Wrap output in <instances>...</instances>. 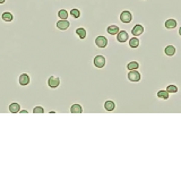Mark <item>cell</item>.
<instances>
[{
  "label": "cell",
  "instance_id": "cell-25",
  "mask_svg": "<svg viewBox=\"0 0 181 181\" xmlns=\"http://www.w3.org/2000/svg\"><path fill=\"white\" fill-rule=\"evenodd\" d=\"M19 112H20V113H26L27 111H26V110H20Z\"/></svg>",
  "mask_w": 181,
  "mask_h": 181
},
{
  "label": "cell",
  "instance_id": "cell-17",
  "mask_svg": "<svg viewBox=\"0 0 181 181\" xmlns=\"http://www.w3.org/2000/svg\"><path fill=\"white\" fill-rule=\"evenodd\" d=\"M104 108H105L107 111H112V110H114L116 104H114V102H112V101H107V102L104 103Z\"/></svg>",
  "mask_w": 181,
  "mask_h": 181
},
{
  "label": "cell",
  "instance_id": "cell-4",
  "mask_svg": "<svg viewBox=\"0 0 181 181\" xmlns=\"http://www.w3.org/2000/svg\"><path fill=\"white\" fill-rule=\"evenodd\" d=\"M95 44L98 48H105L108 45V39L105 36H98L95 39Z\"/></svg>",
  "mask_w": 181,
  "mask_h": 181
},
{
  "label": "cell",
  "instance_id": "cell-24",
  "mask_svg": "<svg viewBox=\"0 0 181 181\" xmlns=\"http://www.w3.org/2000/svg\"><path fill=\"white\" fill-rule=\"evenodd\" d=\"M33 112H34V113H43V112H44V109L42 107H35L33 109Z\"/></svg>",
  "mask_w": 181,
  "mask_h": 181
},
{
  "label": "cell",
  "instance_id": "cell-5",
  "mask_svg": "<svg viewBox=\"0 0 181 181\" xmlns=\"http://www.w3.org/2000/svg\"><path fill=\"white\" fill-rule=\"evenodd\" d=\"M129 39V35L126 31H120V32L117 34V40L120 42V43H125V42L128 41Z\"/></svg>",
  "mask_w": 181,
  "mask_h": 181
},
{
  "label": "cell",
  "instance_id": "cell-13",
  "mask_svg": "<svg viewBox=\"0 0 181 181\" xmlns=\"http://www.w3.org/2000/svg\"><path fill=\"white\" fill-rule=\"evenodd\" d=\"M9 111L11 113H17V112L20 111V105L18 103H11L9 105Z\"/></svg>",
  "mask_w": 181,
  "mask_h": 181
},
{
  "label": "cell",
  "instance_id": "cell-20",
  "mask_svg": "<svg viewBox=\"0 0 181 181\" xmlns=\"http://www.w3.org/2000/svg\"><path fill=\"white\" fill-rule=\"evenodd\" d=\"M169 92L167 91H158V96L160 98H163V100H167L169 98Z\"/></svg>",
  "mask_w": 181,
  "mask_h": 181
},
{
  "label": "cell",
  "instance_id": "cell-11",
  "mask_svg": "<svg viewBox=\"0 0 181 181\" xmlns=\"http://www.w3.org/2000/svg\"><path fill=\"white\" fill-rule=\"evenodd\" d=\"M164 52H165V55L169 57L174 56V53H176V48L173 47V45H167V47L164 49Z\"/></svg>",
  "mask_w": 181,
  "mask_h": 181
},
{
  "label": "cell",
  "instance_id": "cell-6",
  "mask_svg": "<svg viewBox=\"0 0 181 181\" xmlns=\"http://www.w3.org/2000/svg\"><path fill=\"white\" fill-rule=\"evenodd\" d=\"M131 33H133L134 36H139V35H142V34L144 33V27H143V25H140V24L135 25L134 28L131 30Z\"/></svg>",
  "mask_w": 181,
  "mask_h": 181
},
{
  "label": "cell",
  "instance_id": "cell-21",
  "mask_svg": "<svg viewBox=\"0 0 181 181\" xmlns=\"http://www.w3.org/2000/svg\"><path fill=\"white\" fill-rule=\"evenodd\" d=\"M58 16H59V18H60V19H67V18H68V11H67L66 9L59 10Z\"/></svg>",
  "mask_w": 181,
  "mask_h": 181
},
{
  "label": "cell",
  "instance_id": "cell-12",
  "mask_svg": "<svg viewBox=\"0 0 181 181\" xmlns=\"http://www.w3.org/2000/svg\"><path fill=\"white\" fill-rule=\"evenodd\" d=\"M129 45L130 48H133V49H135V48H138V45H139V40H138V37H131L129 40Z\"/></svg>",
  "mask_w": 181,
  "mask_h": 181
},
{
  "label": "cell",
  "instance_id": "cell-27",
  "mask_svg": "<svg viewBox=\"0 0 181 181\" xmlns=\"http://www.w3.org/2000/svg\"><path fill=\"white\" fill-rule=\"evenodd\" d=\"M179 34H180V36H181V27L179 28Z\"/></svg>",
  "mask_w": 181,
  "mask_h": 181
},
{
  "label": "cell",
  "instance_id": "cell-7",
  "mask_svg": "<svg viewBox=\"0 0 181 181\" xmlns=\"http://www.w3.org/2000/svg\"><path fill=\"white\" fill-rule=\"evenodd\" d=\"M59 84H60V79L58 78V77H55V76H51V77L49 78V80H48V85L51 88L58 87Z\"/></svg>",
  "mask_w": 181,
  "mask_h": 181
},
{
  "label": "cell",
  "instance_id": "cell-16",
  "mask_svg": "<svg viewBox=\"0 0 181 181\" xmlns=\"http://www.w3.org/2000/svg\"><path fill=\"white\" fill-rule=\"evenodd\" d=\"M70 112L71 113H82L83 112V109H82V105L79 104H74L70 108Z\"/></svg>",
  "mask_w": 181,
  "mask_h": 181
},
{
  "label": "cell",
  "instance_id": "cell-1",
  "mask_svg": "<svg viewBox=\"0 0 181 181\" xmlns=\"http://www.w3.org/2000/svg\"><path fill=\"white\" fill-rule=\"evenodd\" d=\"M131 19H133V15H131V13L128 11V10H125V11H122L120 14V20L122 23L128 24L131 22Z\"/></svg>",
  "mask_w": 181,
  "mask_h": 181
},
{
  "label": "cell",
  "instance_id": "cell-14",
  "mask_svg": "<svg viewBox=\"0 0 181 181\" xmlns=\"http://www.w3.org/2000/svg\"><path fill=\"white\" fill-rule=\"evenodd\" d=\"M1 18H2V20H5V22H7V23H9V22L13 20V14L9 13V11H5L4 14L1 15Z\"/></svg>",
  "mask_w": 181,
  "mask_h": 181
},
{
  "label": "cell",
  "instance_id": "cell-8",
  "mask_svg": "<svg viewBox=\"0 0 181 181\" xmlns=\"http://www.w3.org/2000/svg\"><path fill=\"white\" fill-rule=\"evenodd\" d=\"M69 25H70V23L67 20V19H61L59 22H57V27L59 28V30H61V31L67 30V28L69 27Z\"/></svg>",
  "mask_w": 181,
  "mask_h": 181
},
{
  "label": "cell",
  "instance_id": "cell-2",
  "mask_svg": "<svg viewBox=\"0 0 181 181\" xmlns=\"http://www.w3.org/2000/svg\"><path fill=\"white\" fill-rule=\"evenodd\" d=\"M128 79H129L130 82H139L140 74L137 70H129V73H128Z\"/></svg>",
  "mask_w": 181,
  "mask_h": 181
},
{
  "label": "cell",
  "instance_id": "cell-26",
  "mask_svg": "<svg viewBox=\"0 0 181 181\" xmlns=\"http://www.w3.org/2000/svg\"><path fill=\"white\" fill-rule=\"evenodd\" d=\"M5 1H6V0H0V4H4Z\"/></svg>",
  "mask_w": 181,
  "mask_h": 181
},
{
  "label": "cell",
  "instance_id": "cell-15",
  "mask_svg": "<svg viewBox=\"0 0 181 181\" xmlns=\"http://www.w3.org/2000/svg\"><path fill=\"white\" fill-rule=\"evenodd\" d=\"M176 19H167L165 22V27L169 28V30H172V28H176Z\"/></svg>",
  "mask_w": 181,
  "mask_h": 181
},
{
  "label": "cell",
  "instance_id": "cell-9",
  "mask_svg": "<svg viewBox=\"0 0 181 181\" xmlns=\"http://www.w3.org/2000/svg\"><path fill=\"white\" fill-rule=\"evenodd\" d=\"M18 82L22 86H26V85H28V83H30V76H28L27 74L20 75V76H19Z\"/></svg>",
  "mask_w": 181,
  "mask_h": 181
},
{
  "label": "cell",
  "instance_id": "cell-10",
  "mask_svg": "<svg viewBox=\"0 0 181 181\" xmlns=\"http://www.w3.org/2000/svg\"><path fill=\"white\" fill-rule=\"evenodd\" d=\"M119 32H120V30H119V27H118L117 25H110V26L108 27V33H109L110 35H117Z\"/></svg>",
  "mask_w": 181,
  "mask_h": 181
},
{
  "label": "cell",
  "instance_id": "cell-22",
  "mask_svg": "<svg viewBox=\"0 0 181 181\" xmlns=\"http://www.w3.org/2000/svg\"><path fill=\"white\" fill-rule=\"evenodd\" d=\"M167 91L169 92V93H176L178 92V87H176V85H169L167 87Z\"/></svg>",
  "mask_w": 181,
  "mask_h": 181
},
{
  "label": "cell",
  "instance_id": "cell-19",
  "mask_svg": "<svg viewBox=\"0 0 181 181\" xmlns=\"http://www.w3.org/2000/svg\"><path fill=\"white\" fill-rule=\"evenodd\" d=\"M76 33H77V35L79 36V39H82L84 40L85 37H86V31H85V28L83 27H79L76 30Z\"/></svg>",
  "mask_w": 181,
  "mask_h": 181
},
{
  "label": "cell",
  "instance_id": "cell-23",
  "mask_svg": "<svg viewBox=\"0 0 181 181\" xmlns=\"http://www.w3.org/2000/svg\"><path fill=\"white\" fill-rule=\"evenodd\" d=\"M70 15L74 17V18H79V16H80V13H79L78 9H71L70 11Z\"/></svg>",
  "mask_w": 181,
  "mask_h": 181
},
{
  "label": "cell",
  "instance_id": "cell-18",
  "mask_svg": "<svg viewBox=\"0 0 181 181\" xmlns=\"http://www.w3.org/2000/svg\"><path fill=\"white\" fill-rule=\"evenodd\" d=\"M138 67H139V64H138L137 61H131V62H129V64L127 65V69L136 70V69H138Z\"/></svg>",
  "mask_w": 181,
  "mask_h": 181
},
{
  "label": "cell",
  "instance_id": "cell-3",
  "mask_svg": "<svg viewBox=\"0 0 181 181\" xmlns=\"http://www.w3.org/2000/svg\"><path fill=\"white\" fill-rule=\"evenodd\" d=\"M105 65V58L103 56H96L94 58V66L96 68H103Z\"/></svg>",
  "mask_w": 181,
  "mask_h": 181
}]
</instances>
